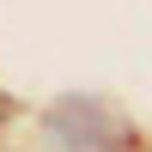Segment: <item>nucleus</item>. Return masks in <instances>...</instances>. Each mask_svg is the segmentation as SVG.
Listing matches in <instances>:
<instances>
[{
	"mask_svg": "<svg viewBox=\"0 0 152 152\" xmlns=\"http://www.w3.org/2000/svg\"><path fill=\"white\" fill-rule=\"evenodd\" d=\"M49 128H55V134H61V146H73V152H104V146H116V140H122V122L110 116L104 104H79V97L55 104Z\"/></svg>",
	"mask_w": 152,
	"mask_h": 152,
	"instance_id": "f257e3e1",
	"label": "nucleus"
}]
</instances>
